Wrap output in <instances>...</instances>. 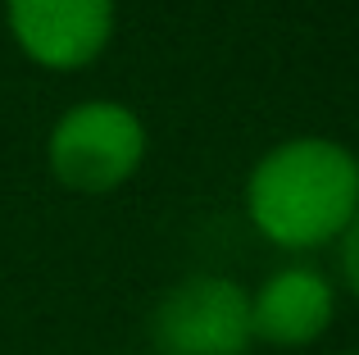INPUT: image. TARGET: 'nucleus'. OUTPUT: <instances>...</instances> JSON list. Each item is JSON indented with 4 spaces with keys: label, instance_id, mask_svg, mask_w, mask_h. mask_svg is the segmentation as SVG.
Wrapping results in <instances>:
<instances>
[{
    "label": "nucleus",
    "instance_id": "nucleus-1",
    "mask_svg": "<svg viewBox=\"0 0 359 355\" xmlns=\"http://www.w3.org/2000/svg\"><path fill=\"white\" fill-rule=\"evenodd\" d=\"M245 214L264 241L282 250H318L341 241L359 214V160L332 137H291L255 160L245 178Z\"/></svg>",
    "mask_w": 359,
    "mask_h": 355
},
{
    "label": "nucleus",
    "instance_id": "nucleus-2",
    "mask_svg": "<svg viewBox=\"0 0 359 355\" xmlns=\"http://www.w3.org/2000/svg\"><path fill=\"white\" fill-rule=\"evenodd\" d=\"M146 160V123L123 100H82L55 119L46 137V164L55 182L78 196H105L123 187Z\"/></svg>",
    "mask_w": 359,
    "mask_h": 355
},
{
    "label": "nucleus",
    "instance_id": "nucleus-3",
    "mask_svg": "<svg viewBox=\"0 0 359 355\" xmlns=\"http://www.w3.org/2000/svg\"><path fill=\"white\" fill-rule=\"evenodd\" d=\"M150 337L159 355H245L255 342L250 296L223 274H191L155 305Z\"/></svg>",
    "mask_w": 359,
    "mask_h": 355
},
{
    "label": "nucleus",
    "instance_id": "nucleus-4",
    "mask_svg": "<svg viewBox=\"0 0 359 355\" xmlns=\"http://www.w3.org/2000/svg\"><path fill=\"white\" fill-rule=\"evenodd\" d=\"M14 46L55 73L87 69L114 36V0H5Z\"/></svg>",
    "mask_w": 359,
    "mask_h": 355
},
{
    "label": "nucleus",
    "instance_id": "nucleus-5",
    "mask_svg": "<svg viewBox=\"0 0 359 355\" xmlns=\"http://www.w3.org/2000/svg\"><path fill=\"white\" fill-rule=\"evenodd\" d=\"M337 319V292L318 269L287 264L250 296V333L269 347H309Z\"/></svg>",
    "mask_w": 359,
    "mask_h": 355
},
{
    "label": "nucleus",
    "instance_id": "nucleus-6",
    "mask_svg": "<svg viewBox=\"0 0 359 355\" xmlns=\"http://www.w3.org/2000/svg\"><path fill=\"white\" fill-rule=\"evenodd\" d=\"M341 278L359 301V214L351 219V228L341 232Z\"/></svg>",
    "mask_w": 359,
    "mask_h": 355
},
{
    "label": "nucleus",
    "instance_id": "nucleus-7",
    "mask_svg": "<svg viewBox=\"0 0 359 355\" xmlns=\"http://www.w3.org/2000/svg\"><path fill=\"white\" fill-rule=\"evenodd\" d=\"M346 355H359V351H346Z\"/></svg>",
    "mask_w": 359,
    "mask_h": 355
}]
</instances>
